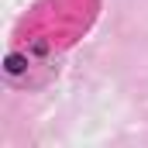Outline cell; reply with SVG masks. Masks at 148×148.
<instances>
[{
	"label": "cell",
	"instance_id": "1",
	"mask_svg": "<svg viewBox=\"0 0 148 148\" xmlns=\"http://www.w3.org/2000/svg\"><path fill=\"white\" fill-rule=\"evenodd\" d=\"M21 69H24V59L21 55H10L7 59V73H21Z\"/></svg>",
	"mask_w": 148,
	"mask_h": 148
}]
</instances>
